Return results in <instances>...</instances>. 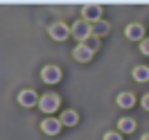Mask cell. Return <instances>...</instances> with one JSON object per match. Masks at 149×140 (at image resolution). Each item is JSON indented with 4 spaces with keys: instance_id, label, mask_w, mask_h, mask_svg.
I'll list each match as a JSON object with an SVG mask.
<instances>
[{
    "instance_id": "obj_7",
    "label": "cell",
    "mask_w": 149,
    "mask_h": 140,
    "mask_svg": "<svg viewBox=\"0 0 149 140\" xmlns=\"http://www.w3.org/2000/svg\"><path fill=\"white\" fill-rule=\"evenodd\" d=\"M124 34H127V38H131V41H145V27H142L140 23H131V25H127Z\"/></svg>"
},
{
    "instance_id": "obj_2",
    "label": "cell",
    "mask_w": 149,
    "mask_h": 140,
    "mask_svg": "<svg viewBox=\"0 0 149 140\" xmlns=\"http://www.w3.org/2000/svg\"><path fill=\"white\" fill-rule=\"evenodd\" d=\"M59 106H61V97L56 93H45L38 97V109L43 113H54Z\"/></svg>"
},
{
    "instance_id": "obj_15",
    "label": "cell",
    "mask_w": 149,
    "mask_h": 140,
    "mask_svg": "<svg viewBox=\"0 0 149 140\" xmlns=\"http://www.w3.org/2000/svg\"><path fill=\"white\" fill-rule=\"evenodd\" d=\"M104 140H122V136L118 131H106V133H104Z\"/></svg>"
},
{
    "instance_id": "obj_14",
    "label": "cell",
    "mask_w": 149,
    "mask_h": 140,
    "mask_svg": "<svg viewBox=\"0 0 149 140\" xmlns=\"http://www.w3.org/2000/svg\"><path fill=\"white\" fill-rule=\"evenodd\" d=\"M111 32V27H109V23H104V20H100V23H95L93 25V36H104V34H109Z\"/></svg>"
},
{
    "instance_id": "obj_8",
    "label": "cell",
    "mask_w": 149,
    "mask_h": 140,
    "mask_svg": "<svg viewBox=\"0 0 149 140\" xmlns=\"http://www.w3.org/2000/svg\"><path fill=\"white\" fill-rule=\"evenodd\" d=\"M41 127H43V131H45L47 136H56L61 131V127H63V122L56 120V118H45V120L41 122Z\"/></svg>"
},
{
    "instance_id": "obj_10",
    "label": "cell",
    "mask_w": 149,
    "mask_h": 140,
    "mask_svg": "<svg viewBox=\"0 0 149 140\" xmlns=\"http://www.w3.org/2000/svg\"><path fill=\"white\" fill-rule=\"evenodd\" d=\"M133 104H136L133 93H120V95H118V106H122V109H131Z\"/></svg>"
},
{
    "instance_id": "obj_17",
    "label": "cell",
    "mask_w": 149,
    "mask_h": 140,
    "mask_svg": "<svg viewBox=\"0 0 149 140\" xmlns=\"http://www.w3.org/2000/svg\"><path fill=\"white\" fill-rule=\"evenodd\" d=\"M86 43L91 45V50H93V52H95V50H97V47H100V41H97V36H91V38H88V41H86Z\"/></svg>"
},
{
    "instance_id": "obj_11",
    "label": "cell",
    "mask_w": 149,
    "mask_h": 140,
    "mask_svg": "<svg viewBox=\"0 0 149 140\" xmlns=\"http://www.w3.org/2000/svg\"><path fill=\"white\" fill-rule=\"evenodd\" d=\"M59 120L63 122V127H74V124L79 122V115H77L74 111H63V115H61Z\"/></svg>"
},
{
    "instance_id": "obj_12",
    "label": "cell",
    "mask_w": 149,
    "mask_h": 140,
    "mask_svg": "<svg viewBox=\"0 0 149 140\" xmlns=\"http://www.w3.org/2000/svg\"><path fill=\"white\" fill-rule=\"evenodd\" d=\"M118 129H120V133H131V131L136 129V122L131 120V118H120L118 120Z\"/></svg>"
},
{
    "instance_id": "obj_9",
    "label": "cell",
    "mask_w": 149,
    "mask_h": 140,
    "mask_svg": "<svg viewBox=\"0 0 149 140\" xmlns=\"http://www.w3.org/2000/svg\"><path fill=\"white\" fill-rule=\"evenodd\" d=\"M18 104H23V106H36L38 100H36V93L34 91H20L18 93Z\"/></svg>"
},
{
    "instance_id": "obj_3",
    "label": "cell",
    "mask_w": 149,
    "mask_h": 140,
    "mask_svg": "<svg viewBox=\"0 0 149 140\" xmlns=\"http://www.w3.org/2000/svg\"><path fill=\"white\" fill-rule=\"evenodd\" d=\"M70 34H72V32H70V27H68L65 23H61V20H56V23H52V25H50V36L54 38V41H65Z\"/></svg>"
},
{
    "instance_id": "obj_18",
    "label": "cell",
    "mask_w": 149,
    "mask_h": 140,
    "mask_svg": "<svg viewBox=\"0 0 149 140\" xmlns=\"http://www.w3.org/2000/svg\"><path fill=\"white\" fill-rule=\"evenodd\" d=\"M142 109H145V111H149V93L142 95Z\"/></svg>"
},
{
    "instance_id": "obj_16",
    "label": "cell",
    "mask_w": 149,
    "mask_h": 140,
    "mask_svg": "<svg viewBox=\"0 0 149 140\" xmlns=\"http://www.w3.org/2000/svg\"><path fill=\"white\" fill-rule=\"evenodd\" d=\"M140 52L149 56V38H145V41H140Z\"/></svg>"
},
{
    "instance_id": "obj_13",
    "label": "cell",
    "mask_w": 149,
    "mask_h": 140,
    "mask_svg": "<svg viewBox=\"0 0 149 140\" xmlns=\"http://www.w3.org/2000/svg\"><path fill=\"white\" fill-rule=\"evenodd\" d=\"M133 79H136V81H147L149 79V68L147 65H136V68H133Z\"/></svg>"
},
{
    "instance_id": "obj_4",
    "label": "cell",
    "mask_w": 149,
    "mask_h": 140,
    "mask_svg": "<svg viewBox=\"0 0 149 140\" xmlns=\"http://www.w3.org/2000/svg\"><path fill=\"white\" fill-rule=\"evenodd\" d=\"M81 14H84V20L88 23H100V16H102V7L100 5H84L81 7Z\"/></svg>"
},
{
    "instance_id": "obj_6",
    "label": "cell",
    "mask_w": 149,
    "mask_h": 140,
    "mask_svg": "<svg viewBox=\"0 0 149 140\" xmlns=\"http://www.w3.org/2000/svg\"><path fill=\"white\" fill-rule=\"evenodd\" d=\"M72 54H74V59L77 61H81V63H86V61H91L93 59V50H91V45L88 43H77V47L72 50Z\"/></svg>"
},
{
    "instance_id": "obj_19",
    "label": "cell",
    "mask_w": 149,
    "mask_h": 140,
    "mask_svg": "<svg viewBox=\"0 0 149 140\" xmlns=\"http://www.w3.org/2000/svg\"><path fill=\"white\" fill-rule=\"evenodd\" d=\"M140 140H149V133H145V136H142V138H140Z\"/></svg>"
},
{
    "instance_id": "obj_5",
    "label": "cell",
    "mask_w": 149,
    "mask_h": 140,
    "mask_svg": "<svg viewBox=\"0 0 149 140\" xmlns=\"http://www.w3.org/2000/svg\"><path fill=\"white\" fill-rule=\"evenodd\" d=\"M41 77H43L45 84H56V81H61V68L59 65H45Z\"/></svg>"
},
{
    "instance_id": "obj_1",
    "label": "cell",
    "mask_w": 149,
    "mask_h": 140,
    "mask_svg": "<svg viewBox=\"0 0 149 140\" xmlns=\"http://www.w3.org/2000/svg\"><path fill=\"white\" fill-rule=\"evenodd\" d=\"M70 32H72V36L79 41V43H86L88 38L93 36V23H88V20H74L72 27H70Z\"/></svg>"
}]
</instances>
